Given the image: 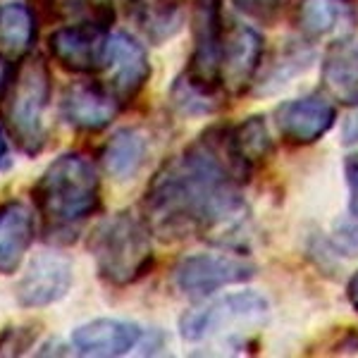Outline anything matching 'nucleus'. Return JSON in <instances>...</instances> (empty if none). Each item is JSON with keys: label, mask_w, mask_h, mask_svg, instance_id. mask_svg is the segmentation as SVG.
Wrapping results in <instances>:
<instances>
[{"label": "nucleus", "mask_w": 358, "mask_h": 358, "mask_svg": "<svg viewBox=\"0 0 358 358\" xmlns=\"http://www.w3.org/2000/svg\"><path fill=\"white\" fill-rule=\"evenodd\" d=\"M246 175L229 146V129L206 131L153 175L141 201L143 220L165 241L199 234L229 244L244 232L239 187Z\"/></svg>", "instance_id": "f257e3e1"}, {"label": "nucleus", "mask_w": 358, "mask_h": 358, "mask_svg": "<svg viewBox=\"0 0 358 358\" xmlns=\"http://www.w3.org/2000/svg\"><path fill=\"white\" fill-rule=\"evenodd\" d=\"M45 224V241L69 244L84 220L101 210V179L82 153H62L43 170L31 189Z\"/></svg>", "instance_id": "f03ea898"}, {"label": "nucleus", "mask_w": 358, "mask_h": 358, "mask_svg": "<svg viewBox=\"0 0 358 358\" xmlns=\"http://www.w3.org/2000/svg\"><path fill=\"white\" fill-rule=\"evenodd\" d=\"M89 251L101 280L113 287H129L151 273L155 253L151 227L134 213H115L98 222L89 236Z\"/></svg>", "instance_id": "7ed1b4c3"}, {"label": "nucleus", "mask_w": 358, "mask_h": 358, "mask_svg": "<svg viewBox=\"0 0 358 358\" xmlns=\"http://www.w3.org/2000/svg\"><path fill=\"white\" fill-rule=\"evenodd\" d=\"M53 94V74L41 55L22 57L8 89V131L22 153L36 158L48 143L45 115Z\"/></svg>", "instance_id": "20e7f679"}, {"label": "nucleus", "mask_w": 358, "mask_h": 358, "mask_svg": "<svg viewBox=\"0 0 358 358\" xmlns=\"http://www.w3.org/2000/svg\"><path fill=\"white\" fill-rule=\"evenodd\" d=\"M270 315L268 299L256 292L227 294L224 299L189 310L179 317V334L187 342L222 337V334H241L253 327H261Z\"/></svg>", "instance_id": "39448f33"}, {"label": "nucleus", "mask_w": 358, "mask_h": 358, "mask_svg": "<svg viewBox=\"0 0 358 358\" xmlns=\"http://www.w3.org/2000/svg\"><path fill=\"white\" fill-rule=\"evenodd\" d=\"M194 50L184 79L194 89L215 96L220 89V55L224 36L222 0H194L192 13Z\"/></svg>", "instance_id": "423d86ee"}, {"label": "nucleus", "mask_w": 358, "mask_h": 358, "mask_svg": "<svg viewBox=\"0 0 358 358\" xmlns=\"http://www.w3.org/2000/svg\"><path fill=\"white\" fill-rule=\"evenodd\" d=\"M103 86L117 98L120 106L134 103L151 79V62L141 43L129 34H113L103 60Z\"/></svg>", "instance_id": "0eeeda50"}, {"label": "nucleus", "mask_w": 358, "mask_h": 358, "mask_svg": "<svg viewBox=\"0 0 358 358\" xmlns=\"http://www.w3.org/2000/svg\"><path fill=\"white\" fill-rule=\"evenodd\" d=\"M110 29L96 22L57 27L48 36V53L72 74H101Z\"/></svg>", "instance_id": "6e6552de"}, {"label": "nucleus", "mask_w": 358, "mask_h": 358, "mask_svg": "<svg viewBox=\"0 0 358 358\" xmlns=\"http://www.w3.org/2000/svg\"><path fill=\"white\" fill-rule=\"evenodd\" d=\"M256 275V268L244 258L229 253H196L175 268V285L187 296H208L229 285H241Z\"/></svg>", "instance_id": "1a4fd4ad"}, {"label": "nucleus", "mask_w": 358, "mask_h": 358, "mask_svg": "<svg viewBox=\"0 0 358 358\" xmlns=\"http://www.w3.org/2000/svg\"><path fill=\"white\" fill-rule=\"evenodd\" d=\"M263 62V36L248 24L232 22L224 27L220 55V89L227 96H241L256 79Z\"/></svg>", "instance_id": "9d476101"}, {"label": "nucleus", "mask_w": 358, "mask_h": 358, "mask_svg": "<svg viewBox=\"0 0 358 358\" xmlns=\"http://www.w3.org/2000/svg\"><path fill=\"white\" fill-rule=\"evenodd\" d=\"M337 110L325 96L310 94L282 103L275 110V122L282 138L292 146H308L334 127Z\"/></svg>", "instance_id": "9b49d317"}, {"label": "nucleus", "mask_w": 358, "mask_h": 358, "mask_svg": "<svg viewBox=\"0 0 358 358\" xmlns=\"http://www.w3.org/2000/svg\"><path fill=\"white\" fill-rule=\"evenodd\" d=\"M122 106L103 82H74L62 91L60 115L79 131H101L117 117Z\"/></svg>", "instance_id": "f8f14e48"}, {"label": "nucleus", "mask_w": 358, "mask_h": 358, "mask_svg": "<svg viewBox=\"0 0 358 358\" xmlns=\"http://www.w3.org/2000/svg\"><path fill=\"white\" fill-rule=\"evenodd\" d=\"M72 287V263L57 253L36 256L15 289L17 303L24 308H45L60 301Z\"/></svg>", "instance_id": "ddd939ff"}, {"label": "nucleus", "mask_w": 358, "mask_h": 358, "mask_svg": "<svg viewBox=\"0 0 358 358\" xmlns=\"http://www.w3.org/2000/svg\"><path fill=\"white\" fill-rule=\"evenodd\" d=\"M143 330L134 322L98 317L72 332V346L82 356H124L141 342Z\"/></svg>", "instance_id": "4468645a"}, {"label": "nucleus", "mask_w": 358, "mask_h": 358, "mask_svg": "<svg viewBox=\"0 0 358 358\" xmlns=\"http://www.w3.org/2000/svg\"><path fill=\"white\" fill-rule=\"evenodd\" d=\"M36 239L31 208L10 201L0 206V275H15Z\"/></svg>", "instance_id": "2eb2a0df"}, {"label": "nucleus", "mask_w": 358, "mask_h": 358, "mask_svg": "<svg viewBox=\"0 0 358 358\" xmlns=\"http://www.w3.org/2000/svg\"><path fill=\"white\" fill-rule=\"evenodd\" d=\"M322 84L334 101L358 103V36H344L330 43L322 55Z\"/></svg>", "instance_id": "dca6fc26"}, {"label": "nucleus", "mask_w": 358, "mask_h": 358, "mask_svg": "<svg viewBox=\"0 0 358 358\" xmlns=\"http://www.w3.org/2000/svg\"><path fill=\"white\" fill-rule=\"evenodd\" d=\"M148 153V141L141 129H120L108 138L101 151V163L115 182H129L138 175Z\"/></svg>", "instance_id": "f3484780"}, {"label": "nucleus", "mask_w": 358, "mask_h": 358, "mask_svg": "<svg viewBox=\"0 0 358 358\" xmlns=\"http://www.w3.org/2000/svg\"><path fill=\"white\" fill-rule=\"evenodd\" d=\"M38 36V17L24 3L0 5V55L22 60L31 53Z\"/></svg>", "instance_id": "a211bd4d"}, {"label": "nucleus", "mask_w": 358, "mask_h": 358, "mask_svg": "<svg viewBox=\"0 0 358 358\" xmlns=\"http://www.w3.org/2000/svg\"><path fill=\"white\" fill-rule=\"evenodd\" d=\"M229 146L246 172H253L256 167L268 163V158L275 151L268 124L261 115H253L241 124H236L234 129H229Z\"/></svg>", "instance_id": "6ab92c4d"}, {"label": "nucleus", "mask_w": 358, "mask_h": 358, "mask_svg": "<svg viewBox=\"0 0 358 358\" xmlns=\"http://www.w3.org/2000/svg\"><path fill=\"white\" fill-rule=\"evenodd\" d=\"M127 5L153 43L175 36L182 27V8L177 0H127Z\"/></svg>", "instance_id": "aec40b11"}, {"label": "nucleus", "mask_w": 358, "mask_h": 358, "mask_svg": "<svg viewBox=\"0 0 358 358\" xmlns=\"http://www.w3.org/2000/svg\"><path fill=\"white\" fill-rule=\"evenodd\" d=\"M339 22V3L337 0H303L299 5L296 24L310 38L330 34Z\"/></svg>", "instance_id": "412c9836"}, {"label": "nucleus", "mask_w": 358, "mask_h": 358, "mask_svg": "<svg viewBox=\"0 0 358 358\" xmlns=\"http://www.w3.org/2000/svg\"><path fill=\"white\" fill-rule=\"evenodd\" d=\"M232 5L239 13L251 17V20H258L268 24V22H275L277 17L285 13L289 0H232Z\"/></svg>", "instance_id": "4be33fe9"}, {"label": "nucleus", "mask_w": 358, "mask_h": 358, "mask_svg": "<svg viewBox=\"0 0 358 358\" xmlns=\"http://www.w3.org/2000/svg\"><path fill=\"white\" fill-rule=\"evenodd\" d=\"M346 184H349V210L358 220V153H351L344 163Z\"/></svg>", "instance_id": "5701e85b"}, {"label": "nucleus", "mask_w": 358, "mask_h": 358, "mask_svg": "<svg viewBox=\"0 0 358 358\" xmlns=\"http://www.w3.org/2000/svg\"><path fill=\"white\" fill-rule=\"evenodd\" d=\"M342 141L346 143V146H354V143H358V103L356 106H351L349 115H346L344 122H342Z\"/></svg>", "instance_id": "b1692460"}, {"label": "nucleus", "mask_w": 358, "mask_h": 358, "mask_svg": "<svg viewBox=\"0 0 358 358\" xmlns=\"http://www.w3.org/2000/svg\"><path fill=\"white\" fill-rule=\"evenodd\" d=\"M13 77H15L13 62H10L5 55H0V101H3L5 94H8L10 84H13Z\"/></svg>", "instance_id": "393cba45"}, {"label": "nucleus", "mask_w": 358, "mask_h": 358, "mask_svg": "<svg viewBox=\"0 0 358 358\" xmlns=\"http://www.w3.org/2000/svg\"><path fill=\"white\" fill-rule=\"evenodd\" d=\"M8 167H10V143L3 124H0V170H8Z\"/></svg>", "instance_id": "a878e982"}, {"label": "nucleus", "mask_w": 358, "mask_h": 358, "mask_svg": "<svg viewBox=\"0 0 358 358\" xmlns=\"http://www.w3.org/2000/svg\"><path fill=\"white\" fill-rule=\"evenodd\" d=\"M346 296H349L351 306H354V308L358 310V273L349 280V287H346Z\"/></svg>", "instance_id": "bb28decb"}]
</instances>
